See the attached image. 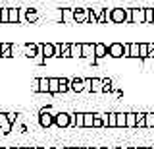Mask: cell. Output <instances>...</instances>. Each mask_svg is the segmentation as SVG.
Returning <instances> with one entry per match:
<instances>
[{
  "instance_id": "6da1fadb",
  "label": "cell",
  "mask_w": 154,
  "mask_h": 149,
  "mask_svg": "<svg viewBox=\"0 0 154 149\" xmlns=\"http://www.w3.org/2000/svg\"><path fill=\"white\" fill-rule=\"evenodd\" d=\"M110 23H131L127 8H112L110 10Z\"/></svg>"
},
{
  "instance_id": "7a4b0ae2",
  "label": "cell",
  "mask_w": 154,
  "mask_h": 149,
  "mask_svg": "<svg viewBox=\"0 0 154 149\" xmlns=\"http://www.w3.org/2000/svg\"><path fill=\"white\" fill-rule=\"evenodd\" d=\"M38 124L46 130L52 128L54 126V112H50L48 109H41V112H38Z\"/></svg>"
},
{
  "instance_id": "3957f363",
  "label": "cell",
  "mask_w": 154,
  "mask_h": 149,
  "mask_svg": "<svg viewBox=\"0 0 154 149\" xmlns=\"http://www.w3.org/2000/svg\"><path fill=\"white\" fill-rule=\"evenodd\" d=\"M54 126L64 130V128H69V112H64V110H60V112L54 114Z\"/></svg>"
},
{
  "instance_id": "277c9868",
  "label": "cell",
  "mask_w": 154,
  "mask_h": 149,
  "mask_svg": "<svg viewBox=\"0 0 154 149\" xmlns=\"http://www.w3.org/2000/svg\"><path fill=\"white\" fill-rule=\"evenodd\" d=\"M75 23H89V8H73Z\"/></svg>"
},
{
  "instance_id": "5b68a950",
  "label": "cell",
  "mask_w": 154,
  "mask_h": 149,
  "mask_svg": "<svg viewBox=\"0 0 154 149\" xmlns=\"http://www.w3.org/2000/svg\"><path fill=\"white\" fill-rule=\"evenodd\" d=\"M108 56L112 58H123V43H110L108 45Z\"/></svg>"
},
{
  "instance_id": "8992f818",
  "label": "cell",
  "mask_w": 154,
  "mask_h": 149,
  "mask_svg": "<svg viewBox=\"0 0 154 149\" xmlns=\"http://www.w3.org/2000/svg\"><path fill=\"white\" fill-rule=\"evenodd\" d=\"M23 54H25L27 58H37V56L41 54V49H38L37 43H25V45H23Z\"/></svg>"
},
{
  "instance_id": "52a82bcc",
  "label": "cell",
  "mask_w": 154,
  "mask_h": 149,
  "mask_svg": "<svg viewBox=\"0 0 154 149\" xmlns=\"http://www.w3.org/2000/svg\"><path fill=\"white\" fill-rule=\"evenodd\" d=\"M81 58L96 60L94 58V43H81Z\"/></svg>"
},
{
  "instance_id": "ba28073f",
  "label": "cell",
  "mask_w": 154,
  "mask_h": 149,
  "mask_svg": "<svg viewBox=\"0 0 154 149\" xmlns=\"http://www.w3.org/2000/svg\"><path fill=\"white\" fill-rule=\"evenodd\" d=\"M129 18H131V23H144V8H131Z\"/></svg>"
},
{
  "instance_id": "9c48e42d",
  "label": "cell",
  "mask_w": 154,
  "mask_h": 149,
  "mask_svg": "<svg viewBox=\"0 0 154 149\" xmlns=\"http://www.w3.org/2000/svg\"><path fill=\"white\" fill-rule=\"evenodd\" d=\"M12 128H14V124L8 120L6 112H0V132H2L4 136H8V134L12 132Z\"/></svg>"
},
{
  "instance_id": "30bf717a",
  "label": "cell",
  "mask_w": 154,
  "mask_h": 149,
  "mask_svg": "<svg viewBox=\"0 0 154 149\" xmlns=\"http://www.w3.org/2000/svg\"><path fill=\"white\" fill-rule=\"evenodd\" d=\"M41 49V56L42 58H54V43H45V45H38Z\"/></svg>"
},
{
  "instance_id": "8fae6325",
  "label": "cell",
  "mask_w": 154,
  "mask_h": 149,
  "mask_svg": "<svg viewBox=\"0 0 154 149\" xmlns=\"http://www.w3.org/2000/svg\"><path fill=\"white\" fill-rule=\"evenodd\" d=\"M104 56H108V45L106 43H94V58L100 60Z\"/></svg>"
},
{
  "instance_id": "7c38bea8",
  "label": "cell",
  "mask_w": 154,
  "mask_h": 149,
  "mask_svg": "<svg viewBox=\"0 0 154 149\" xmlns=\"http://www.w3.org/2000/svg\"><path fill=\"white\" fill-rule=\"evenodd\" d=\"M69 91H73V93H83V91H85L83 78H73V79H69Z\"/></svg>"
},
{
  "instance_id": "4fadbf2b",
  "label": "cell",
  "mask_w": 154,
  "mask_h": 149,
  "mask_svg": "<svg viewBox=\"0 0 154 149\" xmlns=\"http://www.w3.org/2000/svg\"><path fill=\"white\" fill-rule=\"evenodd\" d=\"M62 23L66 25H71L73 21V8H62Z\"/></svg>"
},
{
  "instance_id": "5bb4252c",
  "label": "cell",
  "mask_w": 154,
  "mask_h": 149,
  "mask_svg": "<svg viewBox=\"0 0 154 149\" xmlns=\"http://www.w3.org/2000/svg\"><path fill=\"white\" fill-rule=\"evenodd\" d=\"M116 114H118V112H106V114H102L104 128H116Z\"/></svg>"
},
{
  "instance_id": "9a60e30c",
  "label": "cell",
  "mask_w": 154,
  "mask_h": 149,
  "mask_svg": "<svg viewBox=\"0 0 154 149\" xmlns=\"http://www.w3.org/2000/svg\"><path fill=\"white\" fill-rule=\"evenodd\" d=\"M91 93H102V79L91 78Z\"/></svg>"
},
{
  "instance_id": "2e32d148",
  "label": "cell",
  "mask_w": 154,
  "mask_h": 149,
  "mask_svg": "<svg viewBox=\"0 0 154 149\" xmlns=\"http://www.w3.org/2000/svg\"><path fill=\"white\" fill-rule=\"evenodd\" d=\"M8 23H19V8H8Z\"/></svg>"
},
{
  "instance_id": "e0dca14e",
  "label": "cell",
  "mask_w": 154,
  "mask_h": 149,
  "mask_svg": "<svg viewBox=\"0 0 154 149\" xmlns=\"http://www.w3.org/2000/svg\"><path fill=\"white\" fill-rule=\"evenodd\" d=\"M69 54L71 58H81V43H69Z\"/></svg>"
},
{
  "instance_id": "ac0fdd59",
  "label": "cell",
  "mask_w": 154,
  "mask_h": 149,
  "mask_svg": "<svg viewBox=\"0 0 154 149\" xmlns=\"http://www.w3.org/2000/svg\"><path fill=\"white\" fill-rule=\"evenodd\" d=\"M25 21H27V23H35V21H38V14L33 10V8H25Z\"/></svg>"
},
{
  "instance_id": "d6986e66",
  "label": "cell",
  "mask_w": 154,
  "mask_h": 149,
  "mask_svg": "<svg viewBox=\"0 0 154 149\" xmlns=\"http://www.w3.org/2000/svg\"><path fill=\"white\" fill-rule=\"evenodd\" d=\"M135 126H137L135 112H125V128H135Z\"/></svg>"
},
{
  "instance_id": "ffe728a7",
  "label": "cell",
  "mask_w": 154,
  "mask_h": 149,
  "mask_svg": "<svg viewBox=\"0 0 154 149\" xmlns=\"http://www.w3.org/2000/svg\"><path fill=\"white\" fill-rule=\"evenodd\" d=\"M58 91H60V93H67V91H69V79L58 78Z\"/></svg>"
},
{
  "instance_id": "44dd1931",
  "label": "cell",
  "mask_w": 154,
  "mask_h": 149,
  "mask_svg": "<svg viewBox=\"0 0 154 149\" xmlns=\"http://www.w3.org/2000/svg\"><path fill=\"white\" fill-rule=\"evenodd\" d=\"M48 93L50 95H58V78H48Z\"/></svg>"
},
{
  "instance_id": "7402d4cb",
  "label": "cell",
  "mask_w": 154,
  "mask_h": 149,
  "mask_svg": "<svg viewBox=\"0 0 154 149\" xmlns=\"http://www.w3.org/2000/svg\"><path fill=\"white\" fill-rule=\"evenodd\" d=\"M2 45V56L0 58H14L12 56V43H0Z\"/></svg>"
},
{
  "instance_id": "603a6c76",
  "label": "cell",
  "mask_w": 154,
  "mask_h": 149,
  "mask_svg": "<svg viewBox=\"0 0 154 149\" xmlns=\"http://www.w3.org/2000/svg\"><path fill=\"white\" fill-rule=\"evenodd\" d=\"M93 116L94 112H83V128H93Z\"/></svg>"
},
{
  "instance_id": "cb8c5ba5",
  "label": "cell",
  "mask_w": 154,
  "mask_h": 149,
  "mask_svg": "<svg viewBox=\"0 0 154 149\" xmlns=\"http://www.w3.org/2000/svg\"><path fill=\"white\" fill-rule=\"evenodd\" d=\"M129 58H139V43H129Z\"/></svg>"
},
{
  "instance_id": "d4e9b609",
  "label": "cell",
  "mask_w": 154,
  "mask_h": 149,
  "mask_svg": "<svg viewBox=\"0 0 154 149\" xmlns=\"http://www.w3.org/2000/svg\"><path fill=\"white\" fill-rule=\"evenodd\" d=\"M139 58H148V43H139Z\"/></svg>"
},
{
  "instance_id": "484cf974",
  "label": "cell",
  "mask_w": 154,
  "mask_h": 149,
  "mask_svg": "<svg viewBox=\"0 0 154 149\" xmlns=\"http://www.w3.org/2000/svg\"><path fill=\"white\" fill-rule=\"evenodd\" d=\"M38 93H48V78H38Z\"/></svg>"
},
{
  "instance_id": "4316f807",
  "label": "cell",
  "mask_w": 154,
  "mask_h": 149,
  "mask_svg": "<svg viewBox=\"0 0 154 149\" xmlns=\"http://www.w3.org/2000/svg\"><path fill=\"white\" fill-rule=\"evenodd\" d=\"M144 128H154V112H144Z\"/></svg>"
},
{
  "instance_id": "83f0119b",
  "label": "cell",
  "mask_w": 154,
  "mask_h": 149,
  "mask_svg": "<svg viewBox=\"0 0 154 149\" xmlns=\"http://www.w3.org/2000/svg\"><path fill=\"white\" fill-rule=\"evenodd\" d=\"M116 128H125V112L116 114Z\"/></svg>"
},
{
  "instance_id": "f1b7e54d",
  "label": "cell",
  "mask_w": 154,
  "mask_h": 149,
  "mask_svg": "<svg viewBox=\"0 0 154 149\" xmlns=\"http://www.w3.org/2000/svg\"><path fill=\"white\" fill-rule=\"evenodd\" d=\"M93 128H104L102 114H100V112H94V116H93Z\"/></svg>"
},
{
  "instance_id": "f546056e",
  "label": "cell",
  "mask_w": 154,
  "mask_h": 149,
  "mask_svg": "<svg viewBox=\"0 0 154 149\" xmlns=\"http://www.w3.org/2000/svg\"><path fill=\"white\" fill-rule=\"evenodd\" d=\"M154 21V10L152 8H144V23H152Z\"/></svg>"
},
{
  "instance_id": "4dcf8cb0",
  "label": "cell",
  "mask_w": 154,
  "mask_h": 149,
  "mask_svg": "<svg viewBox=\"0 0 154 149\" xmlns=\"http://www.w3.org/2000/svg\"><path fill=\"white\" fill-rule=\"evenodd\" d=\"M110 91H112V79L104 78L102 79V93H110Z\"/></svg>"
},
{
  "instance_id": "1f68e13d",
  "label": "cell",
  "mask_w": 154,
  "mask_h": 149,
  "mask_svg": "<svg viewBox=\"0 0 154 149\" xmlns=\"http://www.w3.org/2000/svg\"><path fill=\"white\" fill-rule=\"evenodd\" d=\"M137 116V126L135 128H144V112H135Z\"/></svg>"
},
{
  "instance_id": "d6a6232c",
  "label": "cell",
  "mask_w": 154,
  "mask_h": 149,
  "mask_svg": "<svg viewBox=\"0 0 154 149\" xmlns=\"http://www.w3.org/2000/svg\"><path fill=\"white\" fill-rule=\"evenodd\" d=\"M62 58H71V54H69V43H64V45H62Z\"/></svg>"
},
{
  "instance_id": "836d02e7",
  "label": "cell",
  "mask_w": 154,
  "mask_h": 149,
  "mask_svg": "<svg viewBox=\"0 0 154 149\" xmlns=\"http://www.w3.org/2000/svg\"><path fill=\"white\" fill-rule=\"evenodd\" d=\"M0 23H8V8H0Z\"/></svg>"
},
{
  "instance_id": "e575fe53",
  "label": "cell",
  "mask_w": 154,
  "mask_h": 149,
  "mask_svg": "<svg viewBox=\"0 0 154 149\" xmlns=\"http://www.w3.org/2000/svg\"><path fill=\"white\" fill-rule=\"evenodd\" d=\"M54 58H62V45H54Z\"/></svg>"
},
{
  "instance_id": "d590c367",
  "label": "cell",
  "mask_w": 154,
  "mask_h": 149,
  "mask_svg": "<svg viewBox=\"0 0 154 149\" xmlns=\"http://www.w3.org/2000/svg\"><path fill=\"white\" fill-rule=\"evenodd\" d=\"M89 23H93V25H96V23H98V20H96V16L93 14V10H91V8H89Z\"/></svg>"
},
{
  "instance_id": "8d00e7d4",
  "label": "cell",
  "mask_w": 154,
  "mask_h": 149,
  "mask_svg": "<svg viewBox=\"0 0 154 149\" xmlns=\"http://www.w3.org/2000/svg\"><path fill=\"white\" fill-rule=\"evenodd\" d=\"M31 91H33V93H38V78L31 79Z\"/></svg>"
},
{
  "instance_id": "74e56055",
  "label": "cell",
  "mask_w": 154,
  "mask_h": 149,
  "mask_svg": "<svg viewBox=\"0 0 154 149\" xmlns=\"http://www.w3.org/2000/svg\"><path fill=\"white\" fill-rule=\"evenodd\" d=\"M83 85H85L87 93H91V78H83Z\"/></svg>"
},
{
  "instance_id": "f35d334b",
  "label": "cell",
  "mask_w": 154,
  "mask_h": 149,
  "mask_svg": "<svg viewBox=\"0 0 154 149\" xmlns=\"http://www.w3.org/2000/svg\"><path fill=\"white\" fill-rule=\"evenodd\" d=\"M6 116H8V120H10L12 124H16V120H17V114H16V112H6Z\"/></svg>"
},
{
  "instance_id": "ab89813d",
  "label": "cell",
  "mask_w": 154,
  "mask_h": 149,
  "mask_svg": "<svg viewBox=\"0 0 154 149\" xmlns=\"http://www.w3.org/2000/svg\"><path fill=\"white\" fill-rule=\"evenodd\" d=\"M148 58H154V43H148Z\"/></svg>"
},
{
  "instance_id": "60d3db41",
  "label": "cell",
  "mask_w": 154,
  "mask_h": 149,
  "mask_svg": "<svg viewBox=\"0 0 154 149\" xmlns=\"http://www.w3.org/2000/svg\"><path fill=\"white\" fill-rule=\"evenodd\" d=\"M123 56L129 58V43H123Z\"/></svg>"
},
{
  "instance_id": "b9f144b4",
  "label": "cell",
  "mask_w": 154,
  "mask_h": 149,
  "mask_svg": "<svg viewBox=\"0 0 154 149\" xmlns=\"http://www.w3.org/2000/svg\"><path fill=\"white\" fill-rule=\"evenodd\" d=\"M56 149H66V147H64V145H60V147H56Z\"/></svg>"
},
{
  "instance_id": "7bdbcfd3",
  "label": "cell",
  "mask_w": 154,
  "mask_h": 149,
  "mask_svg": "<svg viewBox=\"0 0 154 149\" xmlns=\"http://www.w3.org/2000/svg\"><path fill=\"white\" fill-rule=\"evenodd\" d=\"M0 149H14V147H0Z\"/></svg>"
},
{
  "instance_id": "ee69618b",
  "label": "cell",
  "mask_w": 154,
  "mask_h": 149,
  "mask_svg": "<svg viewBox=\"0 0 154 149\" xmlns=\"http://www.w3.org/2000/svg\"><path fill=\"white\" fill-rule=\"evenodd\" d=\"M0 56H2V45H0Z\"/></svg>"
},
{
  "instance_id": "f6af8a7d",
  "label": "cell",
  "mask_w": 154,
  "mask_h": 149,
  "mask_svg": "<svg viewBox=\"0 0 154 149\" xmlns=\"http://www.w3.org/2000/svg\"><path fill=\"white\" fill-rule=\"evenodd\" d=\"M73 149H85V147H73Z\"/></svg>"
},
{
  "instance_id": "bcb514c9",
  "label": "cell",
  "mask_w": 154,
  "mask_h": 149,
  "mask_svg": "<svg viewBox=\"0 0 154 149\" xmlns=\"http://www.w3.org/2000/svg\"><path fill=\"white\" fill-rule=\"evenodd\" d=\"M93 149H104V147H93Z\"/></svg>"
},
{
  "instance_id": "7dc6e473",
  "label": "cell",
  "mask_w": 154,
  "mask_h": 149,
  "mask_svg": "<svg viewBox=\"0 0 154 149\" xmlns=\"http://www.w3.org/2000/svg\"><path fill=\"white\" fill-rule=\"evenodd\" d=\"M122 149H131V147H122Z\"/></svg>"
},
{
  "instance_id": "c3c4849f",
  "label": "cell",
  "mask_w": 154,
  "mask_h": 149,
  "mask_svg": "<svg viewBox=\"0 0 154 149\" xmlns=\"http://www.w3.org/2000/svg\"><path fill=\"white\" fill-rule=\"evenodd\" d=\"M131 149H141V147H131Z\"/></svg>"
},
{
  "instance_id": "681fc988",
  "label": "cell",
  "mask_w": 154,
  "mask_h": 149,
  "mask_svg": "<svg viewBox=\"0 0 154 149\" xmlns=\"http://www.w3.org/2000/svg\"><path fill=\"white\" fill-rule=\"evenodd\" d=\"M14 149H23V147H14Z\"/></svg>"
},
{
  "instance_id": "f907efd6",
  "label": "cell",
  "mask_w": 154,
  "mask_h": 149,
  "mask_svg": "<svg viewBox=\"0 0 154 149\" xmlns=\"http://www.w3.org/2000/svg\"><path fill=\"white\" fill-rule=\"evenodd\" d=\"M31 149H41V147H31Z\"/></svg>"
},
{
  "instance_id": "816d5d0a",
  "label": "cell",
  "mask_w": 154,
  "mask_h": 149,
  "mask_svg": "<svg viewBox=\"0 0 154 149\" xmlns=\"http://www.w3.org/2000/svg\"><path fill=\"white\" fill-rule=\"evenodd\" d=\"M41 149H50V147H41Z\"/></svg>"
},
{
  "instance_id": "f5cc1de1",
  "label": "cell",
  "mask_w": 154,
  "mask_h": 149,
  "mask_svg": "<svg viewBox=\"0 0 154 149\" xmlns=\"http://www.w3.org/2000/svg\"><path fill=\"white\" fill-rule=\"evenodd\" d=\"M66 149H73V147H66Z\"/></svg>"
},
{
  "instance_id": "db71d44e",
  "label": "cell",
  "mask_w": 154,
  "mask_h": 149,
  "mask_svg": "<svg viewBox=\"0 0 154 149\" xmlns=\"http://www.w3.org/2000/svg\"><path fill=\"white\" fill-rule=\"evenodd\" d=\"M23 149H31V147H23Z\"/></svg>"
},
{
  "instance_id": "11a10c76",
  "label": "cell",
  "mask_w": 154,
  "mask_h": 149,
  "mask_svg": "<svg viewBox=\"0 0 154 149\" xmlns=\"http://www.w3.org/2000/svg\"><path fill=\"white\" fill-rule=\"evenodd\" d=\"M85 149H93V147H85Z\"/></svg>"
},
{
  "instance_id": "9f6ffc18",
  "label": "cell",
  "mask_w": 154,
  "mask_h": 149,
  "mask_svg": "<svg viewBox=\"0 0 154 149\" xmlns=\"http://www.w3.org/2000/svg\"><path fill=\"white\" fill-rule=\"evenodd\" d=\"M141 149H148V147H141Z\"/></svg>"
},
{
  "instance_id": "6f0895ef",
  "label": "cell",
  "mask_w": 154,
  "mask_h": 149,
  "mask_svg": "<svg viewBox=\"0 0 154 149\" xmlns=\"http://www.w3.org/2000/svg\"><path fill=\"white\" fill-rule=\"evenodd\" d=\"M148 149H154V145H152V147H148Z\"/></svg>"
}]
</instances>
